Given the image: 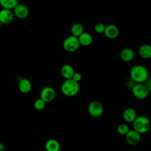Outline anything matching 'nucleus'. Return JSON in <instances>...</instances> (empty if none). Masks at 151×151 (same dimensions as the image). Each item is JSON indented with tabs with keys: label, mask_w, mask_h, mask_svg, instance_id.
<instances>
[{
	"label": "nucleus",
	"mask_w": 151,
	"mask_h": 151,
	"mask_svg": "<svg viewBox=\"0 0 151 151\" xmlns=\"http://www.w3.org/2000/svg\"><path fill=\"white\" fill-rule=\"evenodd\" d=\"M1 25H2V24H1V22H0V27H1Z\"/></svg>",
	"instance_id": "bb28decb"
},
{
	"label": "nucleus",
	"mask_w": 151,
	"mask_h": 151,
	"mask_svg": "<svg viewBox=\"0 0 151 151\" xmlns=\"http://www.w3.org/2000/svg\"><path fill=\"white\" fill-rule=\"evenodd\" d=\"M14 19V15L12 10L4 8H2L0 10V22L2 24H10L12 22Z\"/></svg>",
	"instance_id": "1a4fd4ad"
},
{
	"label": "nucleus",
	"mask_w": 151,
	"mask_h": 151,
	"mask_svg": "<svg viewBox=\"0 0 151 151\" xmlns=\"http://www.w3.org/2000/svg\"><path fill=\"white\" fill-rule=\"evenodd\" d=\"M104 33L107 38L114 39L118 36L119 31L118 28L116 25L110 24L106 26Z\"/></svg>",
	"instance_id": "9b49d317"
},
{
	"label": "nucleus",
	"mask_w": 151,
	"mask_h": 151,
	"mask_svg": "<svg viewBox=\"0 0 151 151\" xmlns=\"http://www.w3.org/2000/svg\"><path fill=\"white\" fill-rule=\"evenodd\" d=\"M104 111L102 104L97 100L92 101L88 106V113L94 117H97L102 115Z\"/></svg>",
	"instance_id": "423d86ee"
},
{
	"label": "nucleus",
	"mask_w": 151,
	"mask_h": 151,
	"mask_svg": "<svg viewBox=\"0 0 151 151\" xmlns=\"http://www.w3.org/2000/svg\"><path fill=\"white\" fill-rule=\"evenodd\" d=\"M150 126L149 119L144 116H137L133 122V130L140 134L147 132L150 129Z\"/></svg>",
	"instance_id": "7ed1b4c3"
},
{
	"label": "nucleus",
	"mask_w": 151,
	"mask_h": 151,
	"mask_svg": "<svg viewBox=\"0 0 151 151\" xmlns=\"http://www.w3.org/2000/svg\"><path fill=\"white\" fill-rule=\"evenodd\" d=\"M81 78H82V76H81V74L80 73H76L75 72V73L74 74V75L73 76L72 79L74 81L78 83L81 80Z\"/></svg>",
	"instance_id": "b1692460"
},
{
	"label": "nucleus",
	"mask_w": 151,
	"mask_h": 151,
	"mask_svg": "<svg viewBox=\"0 0 151 151\" xmlns=\"http://www.w3.org/2000/svg\"><path fill=\"white\" fill-rule=\"evenodd\" d=\"M120 57L122 60L125 62H129L132 61L134 57V52L130 48L123 49L120 54Z\"/></svg>",
	"instance_id": "f3484780"
},
{
	"label": "nucleus",
	"mask_w": 151,
	"mask_h": 151,
	"mask_svg": "<svg viewBox=\"0 0 151 151\" xmlns=\"http://www.w3.org/2000/svg\"><path fill=\"white\" fill-rule=\"evenodd\" d=\"M129 130L130 129L129 126L125 123H120L118 125L117 127V132L121 135L126 136Z\"/></svg>",
	"instance_id": "412c9836"
},
{
	"label": "nucleus",
	"mask_w": 151,
	"mask_h": 151,
	"mask_svg": "<svg viewBox=\"0 0 151 151\" xmlns=\"http://www.w3.org/2000/svg\"><path fill=\"white\" fill-rule=\"evenodd\" d=\"M32 88V85L30 81L25 78H23L19 81L18 89L21 93L23 94L28 93Z\"/></svg>",
	"instance_id": "f8f14e48"
},
{
	"label": "nucleus",
	"mask_w": 151,
	"mask_h": 151,
	"mask_svg": "<svg viewBox=\"0 0 151 151\" xmlns=\"http://www.w3.org/2000/svg\"><path fill=\"white\" fill-rule=\"evenodd\" d=\"M145 82L146 84L145 85L146 87L147 90L149 91V92H151V78H147Z\"/></svg>",
	"instance_id": "393cba45"
},
{
	"label": "nucleus",
	"mask_w": 151,
	"mask_h": 151,
	"mask_svg": "<svg viewBox=\"0 0 151 151\" xmlns=\"http://www.w3.org/2000/svg\"><path fill=\"white\" fill-rule=\"evenodd\" d=\"M78 40L80 43V45L83 46H88L90 45L93 41V38L90 34L88 32H83L78 37Z\"/></svg>",
	"instance_id": "a211bd4d"
},
{
	"label": "nucleus",
	"mask_w": 151,
	"mask_h": 151,
	"mask_svg": "<svg viewBox=\"0 0 151 151\" xmlns=\"http://www.w3.org/2000/svg\"><path fill=\"white\" fill-rule=\"evenodd\" d=\"M80 45L78 38L73 35L67 37L64 39L63 43V46L64 50L70 52L77 51Z\"/></svg>",
	"instance_id": "20e7f679"
},
{
	"label": "nucleus",
	"mask_w": 151,
	"mask_h": 151,
	"mask_svg": "<svg viewBox=\"0 0 151 151\" xmlns=\"http://www.w3.org/2000/svg\"><path fill=\"white\" fill-rule=\"evenodd\" d=\"M125 136L127 142L130 145H136L141 140L140 134L133 129L130 130Z\"/></svg>",
	"instance_id": "9d476101"
},
{
	"label": "nucleus",
	"mask_w": 151,
	"mask_h": 151,
	"mask_svg": "<svg viewBox=\"0 0 151 151\" xmlns=\"http://www.w3.org/2000/svg\"><path fill=\"white\" fill-rule=\"evenodd\" d=\"M71 31L72 35L78 37L83 32H84L83 26L80 23H76L72 25L71 28Z\"/></svg>",
	"instance_id": "aec40b11"
},
{
	"label": "nucleus",
	"mask_w": 151,
	"mask_h": 151,
	"mask_svg": "<svg viewBox=\"0 0 151 151\" xmlns=\"http://www.w3.org/2000/svg\"><path fill=\"white\" fill-rule=\"evenodd\" d=\"M5 149V146L4 143L0 142V151H4Z\"/></svg>",
	"instance_id": "a878e982"
},
{
	"label": "nucleus",
	"mask_w": 151,
	"mask_h": 151,
	"mask_svg": "<svg viewBox=\"0 0 151 151\" xmlns=\"http://www.w3.org/2000/svg\"><path fill=\"white\" fill-rule=\"evenodd\" d=\"M139 55L144 59L151 58V45L149 44H142L138 49Z\"/></svg>",
	"instance_id": "2eb2a0df"
},
{
	"label": "nucleus",
	"mask_w": 151,
	"mask_h": 151,
	"mask_svg": "<svg viewBox=\"0 0 151 151\" xmlns=\"http://www.w3.org/2000/svg\"><path fill=\"white\" fill-rule=\"evenodd\" d=\"M13 13L15 17L19 19H25L27 18L29 14L28 8L22 4H18L13 9Z\"/></svg>",
	"instance_id": "6e6552de"
},
{
	"label": "nucleus",
	"mask_w": 151,
	"mask_h": 151,
	"mask_svg": "<svg viewBox=\"0 0 151 151\" xmlns=\"http://www.w3.org/2000/svg\"><path fill=\"white\" fill-rule=\"evenodd\" d=\"M56 93L55 90L51 87H44L40 94V98L45 103L52 101L55 97Z\"/></svg>",
	"instance_id": "0eeeda50"
},
{
	"label": "nucleus",
	"mask_w": 151,
	"mask_h": 151,
	"mask_svg": "<svg viewBox=\"0 0 151 151\" xmlns=\"http://www.w3.org/2000/svg\"><path fill=\"white\" fill-rule=\"evenodd\" d=\"M106 26L102 23H97L94 26V31L98 34L104 33Z\"/></svg>",
	"instance_id": "5701e85b"
},
{
	"label": "nucleus",
	"mask_w": 151,
	"mask_h": 151,
	"mask_svg": "<svg viewBox=\"0 0 151 151\" xmlns=\"http://www.w3.org/2000/svg\"><path fill=\"white\" fill-rule=\"evenodd\" d=\"M132 80L137 83H143L148 78V71L146 67L141 65L133 66L130 71Z\"/></svg>",
	"instance_id": "f257e3e1"
},
{
	"label": "nucleus",
	"mask_w": 151,
	"mask_h": 151,
	"mask_svg": "<svg viewBox=\"0 0 151 151\" xmlns=\"http://www.w3.org/2000/svg\"><path fill=\"white\" fill-rule=\"evenodd\" d=\"M61 76L67 79H71L73 78L74 74L75 73L74 68L70 64H64L61 68Z\"/></svg>",
	"instance_id": "4468645a"
},
{
	"label": "nucleus",
	"mask_w": 151,
	"mask_h": 151,
	"mask_svg": "<svg viewBox=\"0 0 151 151\" xmlns=\"http://www.w3.org/2000/svg\"><path fill=\"white\" fill-rule=\"evenodd\" d=\"M61 92L68 97L76 96L79 91L80 86L78 83L74 81L72 78L65 80L61 85Z\"/></svg>",
	"instance_id": "f03ea898"
},
{
	"label": "nucleus",
	"mask_w": 151,
	"mask_h": 151,
	"mask_svg": "<svg viewBox=\"0 0 151 151\" xmlns=\"http://www.w3.org/2000/svg\"><path fill=\"white\" fill-rule=\"evenodd\" d=\"M132 92L136 98L140 100L146 99L149 94V91L146 87L142 83H137L133 85L132 88Z\"/></svg>",
	"instance_id": "39448f33"
},
{
	"label": "nucleus",
	"mask_w": 151,
	"mask_h": 151,
	"mask_svg": "<svg viewBox=\"0 0 151 151\" xmlns=\"http://www.w3.org/2000/svg\"><path fill=\"white\" fill-rule=\"evenodd\" d=\"M19 0H0V5L2 8L13 9L19 4Z\"/></svg>",
	"instance_id": "6ab92c4d"
},
{
	"label": "nucleus",
	"mask_w": 151,
	"mask_h": 151,
	"mask_svg": "<svg viewBox=\"0 0 151 151\" xmlns=\"http://www.w3.org/2000/svg\"><path fill=\"white\" fill-rule=\"evenodd\" d=\"M137 117L136 110L131 107L126 109L123 113V118L126 122L133 123Z\"/></svg>",
	"instance_id": "ddd939ff"
},
{
	"label": "nucleus",
	"mask_w": 151,
	"mask_h": 151,
	"mask_svg": "<svg viewBox=\"0 0 151 151\" xmlns=\"http://www.w3.org/2000/svg\"><path fill=\"white\" fill-rule=\"evenodd\" d=\"M45 148L47 151H59L60 149V145L57 140L50 139L46 141Z\"/></svg>",
	"instance_id": "dca6fc26"
},
{
	"label": "nucleus",
	"mask_w": 151,
	"mask_h": 151,
	"mask_svg": "<svg viewBox=\"0 0 151 151\" xmlns=\"http://www.w3.org/2000/svg\"><path fill=\"white\" fill-rule=\"evenodd\" d=\"M45 103H46L44 101L40 98L35 101L34 103V106L37 110H42L45 108Z\"/></svg>",
	"instance_id": "4be33fe9"
}]
</instances>
